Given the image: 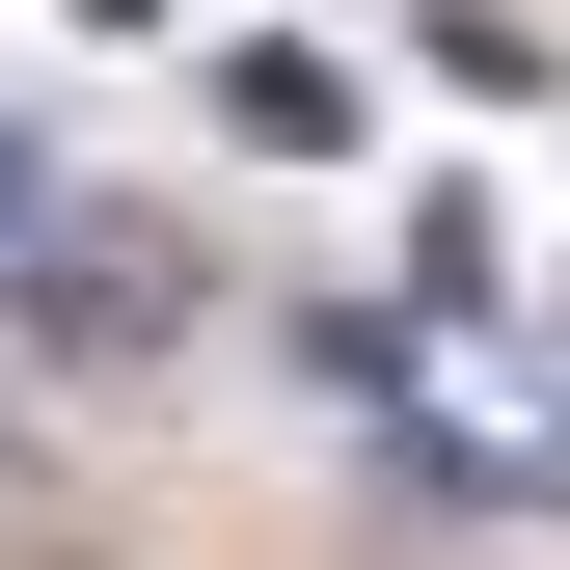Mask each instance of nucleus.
Segmentation results:
<instances>
[{
  "instance_id": "1",
  "label": "nucleus",
  "mask_w": 570,
  "mask_h": 570,
  "mask_svg": "<svg viewBox=\"0 0 570 570\" xmlns=\"http://www.w3.org/2000/svg\"><path fill=\"white\" fill-rule=\"evenodd\" d=\"M190 299H218L190 218H82V190H28V272H0L28 353H190Z\"/></svg>"
},
{
  "instance_id": "2",
  "label": "nucleus",
  "mask_w": 570,
  "mask_h": 570,
  "mask_svg": "<svg viewBox=\"0 0 570 570\" xmlns=\"http://www.w3.org/2000/svg\"><path fill=\"white\" fill-rule=\"evenodd\" d=\"M218 109L272 136V164H326V136H353V55H218Z\"/></svg>"
},
{
  "instance_id": "3",
  "label": "nucleus",
  "mask_w": 570,
  "mask_h": 570,
  "mask_svg": "<svg viewBox=\"0 0 570 570\" xmlns=\"http://www.w3.org/2000/svg\"><path fill=\"white\" fill-rule=\"evenodd\" d=\"M82 28H164V0H82Z\"/></svg>"
},
{
  "instance_id": "4",
  "label": "nucleus",
  "mask_w": 570,
  "mask_h": 570,
  "mask_svg": "<svg viewBox=\"0 0 570 570\" xmlns=\"http://www.w3.org/2000/svg\"><path fill=\"white\" fill-rule=\"evenodd\" d=\"M0 245H28V164H0Z\"/></svg>"
}]
</instances>
